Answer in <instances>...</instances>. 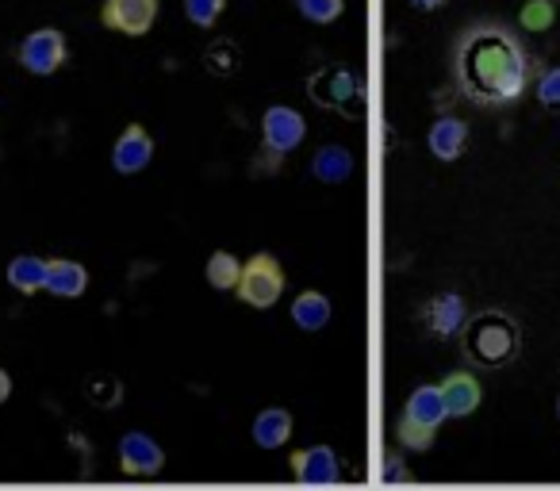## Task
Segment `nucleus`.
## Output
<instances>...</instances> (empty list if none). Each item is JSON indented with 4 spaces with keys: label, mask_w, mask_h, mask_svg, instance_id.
Wrapping results in <instances>:
<instances>
[{
    "label": "nucleus",
    "mask_w": 560,
    "mask_h": 491,
    "mask_svg": "<svg viewBox=\"0 0 560 491\" xmlns=\"http://www.w3.org/2000/svg\"><path fill=\"white\" fill-rule=\"evenodd\" d=\"M453 78L457 89L480 108H506L522 101L534 66L522 39L503 24H472L453 43Z\"/></svg>",
    "instance_id": "f257e3e1"
},
{
    "label": "nucleus",
    "mask_w": 560,
    "mask_h": 491,
    "mask_svg": "<svg viewBox=\"0 0 560 491\" xmlns=\"http://www.w3.org/2000/svg\"><path fill=\"white\" fill-rule=\"evenodd\" d=\"M518 323L506 312H480L460 327V350L472 365L480 369H503L506 361L518 358Z\"/></svg>",
    "instance_id": "f03ea898"
},
{
    "label": "nucleus",
    "mask_w": 560,
    "mask_h": 491,
    "mask_svg": "<svg viewBox=\"0 0 560 491\" xmlns=\"http://www.w3.org/2000/svg\"><path fill=\"white\" fill-rule=\"evenodd\" d=\"M445 419H450V411H445L442 388H438V384H419V388L411 391V399H407L404 419H399V442L415 453L430 449L438 426H442Z\"/></svg>",
    "instance_id": "7ed1b4c3"
},
{
    "label": "nucleus",
    "mask_w": 560,
    "mask_h": 491,
    "mask_svg": "<svg viewBox=\"0 0 560 491\" xmlns=\"http://www.w3.org/2000/svg\"><path fill=\"white\" fill-rule=\"evenodd\" d=\"M238 300L246 307H257V312H269L280 296H284V269L272 254H254V258L242 266L238 284H234Z\"/></svg>",
    "instance_id": "20e7f679"
},
{
    "label": "nucleus",
    "mask_w": 560,
    "mask_h": 491,
    "mask_svg": "<svg viewBox=\"0 0 560 491\" xmlns=\"http://www.w3.org/2000/svg\"><path fill=\"white\" fill-rule=\"evenodd\" d=\"M304 135H307V124L296 108H289V104H272V108H265L261 147H265V154H269V162H280L284 154H292V150L304 142Z\"/></svg>",
    "instance_id": "39448f33"
},
{
    "label": "nucleus",
    "mask_w": 560,
    "mask_h": 491,
    "mask_svg": "<svg viewBox=\"0 0 560 491\" xmlns=\"http://www.w3.org/2000/svg\"><path fill=\"white\" fill-rule=\"evenodd\" d=\"M70 58V43L58 27H35L24 43H20V66L35 78H50L58 73Z\"/></svg>",
    "instance_id": "423d86ee"
},
{
    "label": "nucleus",
    "mask_w": 560,
    "mask_h": 491,
    "mask_svg": "<svg viewBox=\"0 0 560 491\" xmlns=\"http://www.w3.org/2000/svg\"><path fill=\"white\" fill-rule=\"evenodd\" d=\"M158 0H104L101 9V24L116 35H131V39H142V35L154 27L158 20Z\"/></svg>",
    "instance_id": "0eeeda50"
},
{
    "label": "nucleus",
    "mask_w": 560,
    "mask_h": 491,
    "mask_svg": "<svg viewBox=\"0 0 560 491\" xmlns=\"http://www.w3.org/2000/svg\"><path fill=\"white\" fill-rule=\"evenodd\" d=\"M116 453H119V468H124L127 476H158L165 465V449L147 430H127V434L119 437Z\"/></svg>",
    "instance_id": "6e6552de"
},
{
    "label": "nucleus",
    "mask_w": 560,
    "mask_h": 491,
    "mask_svg": "<svg viewBox=\"0 0 560 491\" xmlns=\"http://www.w3.org/2000/svg\"><path fill=\"white\" fill-rule=\"evenodd\" d=\"M312 96H315V104H323V108L350 112V104H361L365 85H361V78L350 70H323L319 78L312 81Z\"/></svg>",
    "instance_id": "1a4fd4ad"
},
{
    "label": "nucleus",
    "mask_w": 560,
    "mask_h": 491,
    "mask_svg": "<svg viewBox=\"0 0 560 491\" xmlns=\"http://www.w3.org/2000/svg\"><path fill=\"white\" fill-rule=\"evenodd\" d=\"M150 162H154V139H150L147 127L142 124L124 127V135H119L116 147H112V165H116V173L135 177V173H142Z\"/></svg>",
    "instance_id": "9d476101"
},
{
    "label": "nucleus",
    "mask_w": 560,
    "mask_h": 491,
    "mask_svg": "<svg viewBox=\"0 0 560 491\" xmlns=\"http://www.w3.org/2000/svg\"><path fill=\"white\" fill-rule=\"evenodd\" d=\"M292 472L300 483H335L342 476V465L330 445H307V449L292 453Z\"/></svg>",
    "instance_id": "9b49d317"
},
{
    "label": "nucleus",
    "mask_w": 560,
    "mask_h": 491,
    "mask_svg": "<svg viewBox=\"0 0 560 491\" xmlns=\"http://www.w3.org/2000/svg\"><path fill=\"white\" fill-rule=\"evenodd\" d=\"M427 147L438 162H457L468 147V124L457 116H438L427 131Z\"/></svg>",
    "instance_id": "f8f14e48"
},
{
    "label": "nucleus",
    "mask_w": 560,
    "mask_h": 491,
    "mask_svg": "<svg viewBox=\"0 0 560 491\" xmlns=\"http://www.w3.org/2000/svg\"><path fill=\"white\" fill-rule=\"evenodd\" d=\"M442 399H445V411H450V419H468V414L480 407L483 399V388L480 381H476L472 373H465V369H457V373H450L442 384Z\"/></svg>",
    "instance_id": "ddd939ff"
},
{
    "label": "nucleus",
    "mask_w": 560,
    "mask_h": 491,
    "mask_svg": "<svg viewBox=\"0 0 560 491\" xmlns=\"http://www.w3.org/2000/svg\"><path fill=\"white\" fill-rule=\"evenodd\" d=\"M85 289H89V269L81 266V261H73V258L47 261V284H43V292H50V296H58V300H78V296H85Z\"/></svg>",
    "instance_id": "4468645a"
},
{
    "label": "nucleus",
    "mask_w": 560,
    "mask_h": 491,
    "mask_svg": "<svg viewBox=\"0 0 560 491\" xmlns=\"http://www.w3.org/2000/svg\"><path fill=\"white\" fill-rule=\"evenodd\" d=\"M465 323H468V307H465V300H460L457 292H442V296H434L427 304L430 335L453 338V335H460V327H465Z\"/></svg>",
    "instance_id": "2eb2a0df"
},
{
    "label": "nucleus",
    "mask_w": 560,
    "mask_h": 491,
    "mask_svg": "<svg viewBox=\"0 0 560 491\" xmlns=\"http://www.w3.org/2000/svg\"><path fill=\"white\" fill-rule=\"evenodd\" d=\"M296 434V419H292L284 407H265L257 411L254 419V445L265 453L280 449V445H289V437Z\"/></svg>",
    "instance_id": "dca6fc26"
},
{
    "label": "nucleus",
    "mask_w": 560,
    "mask_h": 491,
    "mask_svg": "<svg viewBox=\"0 0 560 491\" xmlns=\"http://www.w3.org/2000/svg\"><path fill=\"white\" fill-rule=\"evenodd\" d=\"M312 173L323 180V185H342V180H350L353 177L350 147H338V142L319 147V150H315V157H312Z\"/></svg>",
    "instance_id": "f3484780"
},
{
    "label": "nucleus",
    "mask_w": 560,
    "mask_h": 491,
    "mask_svg": "<svg viewBox=\"0 0 560 491\" xmlns=\"http://www.w3.org/2000/svg\"><path fill=\"white\" fill-rule=\"evenodd\" d=\"M4 277H9V284L20 296H35L47 284V258H39V254H16L9 261V269H4Z\"/></svg>",
    "instance_id": "a211bd4d"
},
{
    "label": "nucleus",
    "mask_w": 560,
    "mask_h": 491,
    "mask_svg": "<svg viewBox=\"0 0 560 491\" xmlns=\"http://www.w3.org/2000/svg\"><path fill=\"white\" fill-rule=\"evenodd\" d=\"M330 315H335V307H330V296L327 292H300L296 300H292V323H296L300 330H307V335H315V330H323L330 323Z\"/></svg>",
    "instance_id": "6ab92c4d"
},
{
    "label": "nucleus",
    "mask_w": 560,
    "mask_h": 491,
    "mask_svg": "<svg viewBox=\"0 0 560 491\" xmlns=\"http://www.w3.org/2000/svg\"><path fill=\"white\" fill-rule=\"evenodd\" d=\"M208 284L211 289H219V292H231L234 284H238V273H242V261L234 258V254H226V250H215L208 258Z\"/></svg>",
    "instance_id": "aec40b11"
},
{
    "label": "nucleus",
    "mask_w": 560,
    "mask_h": 491,
    "mask_svg": "<svg viewBox=\"0 0 560 491\" xmlns=\"http://www.w3.org/2000/svg\"><path fill=\"white\" fill-rule=\"evenodd\" d=\"M518 24L522 32H549L552 24H557V4L552 0H526L518 12Z\"/></svg>",
    "instance_id": "412c9836"
},
{
    "label": "nucleus",
    "mask_w": 560,
    "mask_h": 491,
    "mask_svg": "<svg viewBox=\"0 0 560 491\" xmlns=\"http://www.w3.org/2000/svg\"><path fill=\"white\" fill-rule=\"evenodd\" d=\"M296 9L307 24H335V20H342L346 0H296Z\"/></svg>",
    "instance_id": "4be33fe9"
},
{
    "label": "nucleus",
    "mask_w": 560,
    "mask_h": 491,
    "mask_svg": "<svg viewBox=\"0 0 560 491\" xmlns=\"http://www.w3.org/2000/svg\"><path fill=\"white\" fill-rule=\"evenodd\" d=\"M223 9H226V0H185V16L192 20L196 27H215Z\"/></svg>",
    "instance_id": "5701e85b"
},
{
    "label": "nucleus",
    "mask_w": 560,
    "mask_h": 491,
    "mask_svg": "<svg viewBox=\"0 0 560 491\" xmlns=\"http://www.w3.org/2000/svg\"><path fill=\"white\" fill-rule=\"evenodd\" d=\"M208 70L219 73V78L238 70V50H234V43H215V47L208 50Z\"/></svg>",
    "instance_id": "b1692460"
},
{
    "label": "nucleus",
    "mask_w": 560,
    "mask_h": 491,
    "mask_svg": "<svg viewBox=\"0 0 560 491\" xmlns=\"http://www.w3.org/2000/svg\"><path fill=\"white\" fill-rule=\"evenodd\" d=\"M537 101L545 108H560V66H552V70H545L537 78Z\"/></svg>",
    "instance_id": "393cba45"
},
{
    "label": "nucleus",
    "mask_w": 560,
    "mask_h": 491,
    "mask_svg": "<svg viewBox=\"0 0 560 491\" xmlns=\"http://www.w3.org/2000/svg\"><path fill=\"white\" fill-rule=\"evenodd\" d=\"M384 476H388V480H411V472H404V468H399L396 453H388V472H384Z\"/></svg>",
    "instance_id": "a878e982"
},
{
    "label": "nucleus",
    "mask_w": 560,
    "mask_h": 491,
    "mask_svg": "<svg viewBox=\"0 0 560 491\" xmlns=\"http://www.w3.org/2000/svg\"><path fill=\"white\" fill-rule=\"evenodd\" d=\"M9 396H12V376L9 369H0V404H9Z\"/></svg>",
    "instance_id": "bb28decb"
},
{
    "label": "nucleus",
    "mask_w": 560,
    "mask_h": 491,
    "mask_svg": "<svg viewBox=\"0 0 560 491\" xmlns=\"http://www.w3.org/2000/svg\"><path fill=\"white\" fill-rule=\"evenodd\" d=\"M411 4H415L419 12H438V9H445L450 0H411Z\"/></svg>",
    "instance_id": "cd10ccee"
},
{
    "label": "nucleus",
    "mask_w": 560,
    "mask_h": 491,
    "mask_svg": "<svg viewBox=\"0 0 560 491\" xmlns=\"http://www.w3.org/2000/svg\"><path fill=\"white\" fill-rule=\"evenodd\" d=\"M557 419H560V396H557Z\"/></svg>",
    "instance_id": "c85d7f7f"
}]
</instances>
